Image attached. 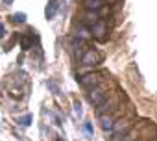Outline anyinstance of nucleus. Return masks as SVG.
<instances>
[{
    "instance_id": "obj_1",
    "label": "nucleus",
    "mask_w": 157,
    "mask_h": 141,
    "mask_svg": "<svg viewBox=\"0 0 157 141\" xmlns=\"http://www.w3.org/2000/svg\"><path fill=\"white\" fill-rule=\"evenodd\" d=\"M109 95H111V86H109L107 82H102V84H98L96 87L89 89L87 100H89L93 106H100V104L109 97Z\"/></svg>"
},
{
    "instance_id": "obj_2",
    "label": "nucleus",
    "mask_w": 157,
    "mask_h": 141,
    "mask_svg": "<svg viewBox=\"0 0 157 141\" xmlns=\"http://www.w3.org/2000/svg\"><path fill=\"white\" fill-rule=\"evenodd\" d=\"M126 113H128V111H126L122 106H118L115 111H109V113H102V115H98V121H100L102 130H104V132H111L113 126H115V123H117L122 115H126Z\"/></svg>"
},
{
    "instance_id": "obj_3",
    "label": "nucleus",
    "mask_w": 157,
    "mask_h": 141,
    "mask_svg": "<svg viewBox=\"0 0 157 141\" xmlns=\"http://www.w3.org/2000/svg\"><path fill=\"white\" fill-rule=\"evenodd\" d=\"M133 124H135V113L133 111H129V113H126V115H122L117 123H115V126H113V134H117V135H124V134H128L131 128H133Z\"/></svg>"
},
{
    "instance_id": "obj_4",
    "label": "nucleus",
    "mask_w": 157,
    "mask_h": 141,
    "mask_svg": "<svg viewBox=\"0 0 157 141\" xmlns=\"http://www.w3.org/2000/svg\"><path fill=\"white\" fill-rule=\"evenodd\" d=\"M120 100H122V93L120 91H115V93H111L100 106H98V115H102V113H109V111H115L118 106H120Z\"/></svg>"
},
{
    "instance_id": "obj_5",
    "label": "nucleus",
    "mask_w": 157,
    "mask_h": 141,
    "mask_svg": "<svg viewBox=\"0 0 157 141\" xmlns=\"http://www.w3.org/2000/svg\"><path fill=\"white\" fill-rule=\"evenodd\" d=\"M102 59H104V54L102 52H98L96 48H87L83 52V56L80 58V63L83 67H94V65H100Z\"/></svg>"
},
{
    "instance_id": "obj_6",
    "label": "nucleus",
    "mask_w": 157,
    "mask_h": 141,
    "mask_svg": "<svg viewBox=\"0 0 157 141\" xmlns=\"http://www.w3.org/2000/svg\"><path fill=\"white\" fill-rule=\"evenodd\" d=\"M91 34H93V37H96L98 41H107V37H109V26H107V21L100 19L98 22H94V24L91 26Z\"/></svg>"
},
{
    "instance_id": "obj_7",
    "label": "nucleus",
    "mask_w": 157,
    "mask_h": 141,
    "mask_svg": "<svg viewBox=\"0 0 157 141\" xmlns=\"http://www.w3.org/2000/svg\"><path fill=\"white\" fill-rule=\"evenodd\" d=\"M104 76H105L104 73H91V75L80 78V84H82V87H85V89H93V87H96L98 84H102V82L105 80Z\"/></svg>"
},
{
    "instance_id": "obj_8",
    "label": "nucleus",
    "mask_w": 157,
    "mask_h": 141,
    "mask_svg": "<svg viewBox=\"0 0 157 141\" xmlns=\"http://www.w3.org/2000/svg\"><path fill=\"white\" fill-rule=\"evenodd\" d=\"M59 6H61V0H50V2H48V6H46V10H44V15H46L48 21L54 19V17L57 15Z\"/></svg>"
},
{
    "instance_id": "obj_9",
    "label": "nucleus",
    "mask_w": 157,
    "mask_h": 141,
    "mask_svg": "<svg viewBox=\"0 0 157 141\" xmlns=\"http://www.w3.org/2000/svg\"><path fill=\"white\" fill-rule=\"evenodd\" d=\"M83 4H85V10L89 11H100L105 6V0H83Z\"/></svg>"
},
{
    "instance_id": "obj_10",
    "label": "nucleus",
    "mask_w": 157,
    "mask_h": 141,
    "mask_svg": "<svg viewBox=\"0 0 157 141\" xmlns=\"http://www.w3.org/2000/svg\"><path fill=\"white\" fill-rule=\"evenodd\" d=\"M32 43H33V35H22L21 37V48L22 50H30Z\"/></svg>"
},
{
    "instance_id": "obj_11",
    "label": "nucleus",
    "mask_w": 157,
    "mask_h": 141,
    "mask_svg": "<svg viewBox=\"0 0 157 141\" xmlns=\"http://www.w3.org/2000/svg\"><path fill=\"white\" fill-rule=\"evenodd\" d=\"M11 21L13 22H24L26 21V13H13L11 15Z\"/></svg>"
},
{
    "instance_id": "obj_12",
    "label": "nucleus",
    "mask_w": 157,
    "mask_h": 141,
    "mask_svg": "<svg viewBox=\"0 0 157 141\" xmlns=\"http://www.w3.org/2000/svg\"><path fill=\"white\" fill-rule=\"evenodd\" d=\"M19 123H21L22 126H30V123H32V115H24V117H21Z\"/></svg>"
},
{
    "instance_id": "obj_13",
    "label": "nucleus",
    "mask_w": 157,
    "mask_h": 141,
    "mask_svg": "<svg viewBox=\"0 0 157 141\" xmlns=\"http://www.w3.org/2000/svg\"><path fill=\"white\" fill-rule=\"evenodd\" d=\"M83 130H85V134H89V135H93V132H94V128H93L91 123H85V124H83Z\"/></svg>"
},
{
    "instance_id": "obj_14",
    "label": "nucleus",
    "mask_w": 157,
    "mask_h": 141,
    "mask_svg": "<svg viewBox=\"0 0 157 141\" xmlns=\"http://www.w3.org/2000/svg\"><path fill=\"white\" fill-rule=\"evenodd\" d=\"M74 113H76L78 117H82V106H80V102L74 104Z\"/></svg>"
},
{
    "instance_id": "obj_15",
    "label": "nucleus",
    "mask_w": 157,
    "mask_h": 141,
    "mask_svg": "<svg viewBox=\"0 0 157 141\" xmlns=\"http://www.w3.org/2000/svg\"><path fill=\"white\" fill-rule=\"evenodd\" d=\"M2 37H6V26L0 22V39H2Z\"/></svg>"
},
{
    "instance_id": "obj_16",
    "label": "nucleus",
    "mask_w": 157,
    "mask_h": 141,
    "mask_svg": "<svg viewBox=\"0 0 157 141\" xmlns=\"http://www.w3.org/2000/svg\"><path fill=\"white\" fill-rule=\"evenodd\" d=\"M139 141H151V139H148V137H142V139H139Z\"/></svg>"
},
{
    "instance_id": "obj_17",
    "label": "nucleus",
    "mask_w": 157,
    "mask_h": 141,
    "mask_svg": "<svg viewBox=\"0 0 157 141\" xmlns=\"http://www.w3.org/2000/svg\"><path fill=\"white\" fill-rule=\"evenodd\" d=\"M13 2V0H4V4H11Z\"/></svg>"
},
{
    "instance_id": "obj_18",
    "label": "nucleus",
    "mask_w": 157,
    "mask_h": 141,
    "mask_svg": "<svg viewBox=\"0 0 157 141\" xmlns=\"http://www.w3.org/2000/svg\"><path fill=\"white\" fill-rule=\"evenodd\" d=\"M57 141H65V139H61V137H57Z\"/></svg>"
}]
</instances>
